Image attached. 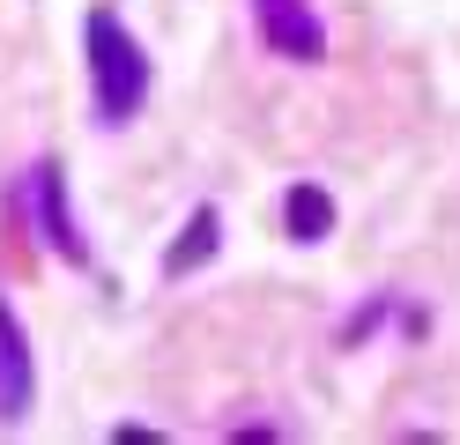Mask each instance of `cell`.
<instances>
[{
	"label": "cell",
	"mask_w": 460,
	"mask_h": 445,
	"mask_svg": "<svg viewBox=\"0 0 460 445\" xmlns=\"http://www.w3.org/2000/svg\"><path fill=\"white\" fill-rule=\"evenodd\" d=\"M282 223H290L297 245H320V237L334 230V200H327V186H290V193H282Z\"/></svg>",
	"instance_id": "cell-6"
},
{
	"label": "cell",
	"mask_w": 460,
	"mask_h": 445,
	"mask_svg": "<svg viewBox=\"0 0 460 445\" xmlns=\"http://www.w3.org/2000/svg\"><path fill=\"white\" fill-rule=\"evenodd\" d=\"M31 193H38V223H45V245L60 253L67 267H90V237H82L75 208H67V186H60V171H52V164H38Z\"/></svg>",
	"instance_id": "cell-4"
},
{
	"label": "cell",
	"mask_w": 460,
	"mask_h": 445,
	"mask_svg": "<svg viewBox=\"0 0 460 445\" xmlns=\"http://www.w3.org/2000/svg\"><path fill=\"white\" fill-rule=\"evenodd\" d=\"M82 38H90V89H97V119H104V127H127V119L149 104V52L134 45V30L111 15V8H90Z\"/></svg>",
	"instance_id": "cell-1"
},
{
	"label": "cell",
	"mask_w": 460,
	"mask_h": 445,
	"mask_svg": "<svg viewBox=\"0 0 460 445\" xmlns=\"http://www.w3.org/2000/svg\"><path fill=\"white\" fill-rule=\"evenodd\" d=\"M252 22H261V45L275 59H305V67L327 59V22L312 0H252Z\"/></svg>",
	"instance_id": "cell-2"
},
{
	"label": "cell",
	"mask_w": 460,
	"mask_h": 445,
	"mask_svg": "<svg viewBox=\"0 0 460 445\" xmlns=\"http://www.w3.org/2000/svg\"><path fill=\"white\" fill-rule=\"evenodd\" d=\"M216 245H223V216H216L208 200H200L193 216H186V230L171 237V253H164V275L179 282V275H193V267H208V260H216Z\"/></svg>",
	"instance_id": "cell-5"
},
{
	"label": "cell",
	"mask_w": 460,
	"mask_h": 445,
	"mask_svg": "<svg viewBox=\"0 0 460 445\" xmlns=\"http://www.w3.org/2000/svg\"><path fill=\"white\" fill-rule=\"evenodd\" d=\"M38 401V371H31V342H22L15 305L0 297V423H22Z\"/></svg>",
	"instance_id": "cell-3"
}]
</instances>
